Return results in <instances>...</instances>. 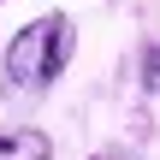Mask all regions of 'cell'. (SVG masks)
<instances>
[{"label":"cell","instance_id":"1","mask_svg":"<svg viewBox=\"0 0 160 160\" xmlns=\"http://www.w3.org/2000/svg\"><path fill=\"white\" fill-rule=\"evenodd\" d=\"M71 53H77V24H71V12H42V18L18 24L12 42H6V53H0V83H6V95H48V89L65 77Z\"/></svg>","mask_w":160,"mask_h":160},{"label":"cell","instance_id":"2","mask_svg":"<svg viewBox=\"0 0 160 160\" xmlns=\"http://www.w3.org/2000/svg\"><path fill=\"white\" fill-rule=\"evenodd\" d=\"M0 160H53V137L42 125H12L0 131Z\"/></svg>","mask_w":160,"mask_h":160},{"label":"cell","instance_id":"3","mask_svg":"<svg viewBox=\"0 0 160 160\" xmlns=\"http://www.w3.org/2000/svg\"><path fill=\"white\" fill-rule=\"evenodd\" d=\"M83 160H142V154L125 148V142H107V148H95V154H83Z\"/></svg>","mask_w":160,"mask_h":160},{"label":"cell","instance_id":"4","mask_svg":"<svg viewBox=\"0 0 160 160\" xmlns=\"http://www.w3.org/2000/svg\"><path fill=\"white\" fill-rule=\"evenodd\" d=\"M142 83H148V89H160V48H148V53H142Z\"/></svg>","mask_w":160,"mask_h":160}]
</instances>
